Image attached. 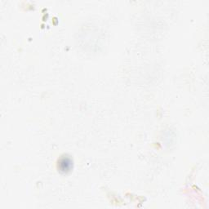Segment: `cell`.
I'll list each match as a JSON object with an SVG mask.
<instances>
[{"label":"cell","instance_id":"1","mask_svg":"<svg viewBox=\"0 0 209 209\" xmlns=\"http://www.w3.org/2000/svg\"><path fill=\"white\" fill-rule=\"evenodd\" d=\"M71 166V162L69 159H63L61 161L60 167H61V171H67L69 170Z\"/></svg>","mask_w":209,"mask_h":209}]
</instances>
